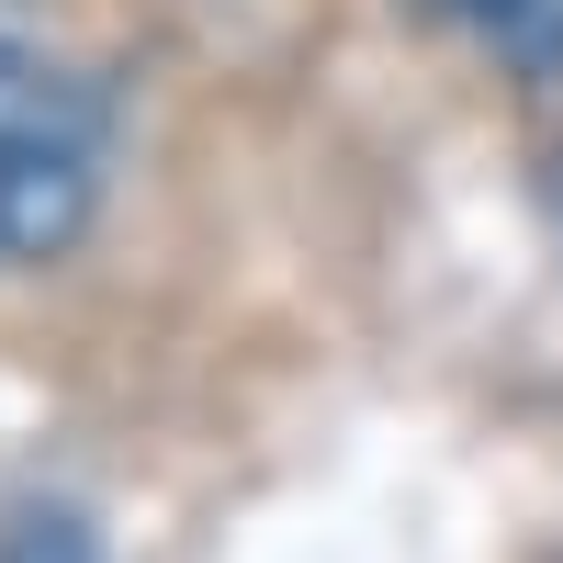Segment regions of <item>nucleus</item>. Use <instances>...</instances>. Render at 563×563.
<instances>
[{
	"mask_svg": "<svg viewBox=\"0 0 563 563\" xmlns=\"http://www.w3.org/2000/svg\"><path fill=\"white\" fill-rule=\"evenodd\" d=\"M541 225H552V249H563V147L541 158Z\"/></svg>",
	"mask_w": 563,
	"mask_h": 563,
	"instance_id": "obj_4",
	"label": "nucleus"
},
{
	"mask_svg": "<svg viewBox=\"0 0 563 563\" xmlns=\"http://www.w3.org/2000/svg\"><path fill=\"white\" fill-rule=\"evenodd\" d=\"M451 23L519 79H563V0H451Z\"/></svg>",
	"mask_w": 563,
	"mask_h": 563,
	"instance_id": "obj_3",
	"label": "nucleus"
},
{
	"mask_svg": "<svg viewBox=\"0 0 563 563\" xmlns=\"http://www.w3.org/2000/svg\"><path fill=\"white\" fill-rule=\"evenodd\" d=\"M0 563H102V530H90V507L0 474Z\"/></svg>",
	"mask_w": 563,
	"mask_h": 563,
	"instance_id": "obj_2",
	"label": "nucleus"
},
{
	"mask_svg": "<svg viewBox=\"0 0 563 563\" xmlns=\"http://www.w3.org/2000/svg\"><path fill=\"white\" fill-rule=\"evenodd\" d=\"M113 180V102L57 45L0 34V260H57L102 214Z\"/></svg>",
	"mask_w": 563,
	"mask_h": 563,
	"instance_id": "obj_1",
	"label": "nucleus"
}]
</instances>
